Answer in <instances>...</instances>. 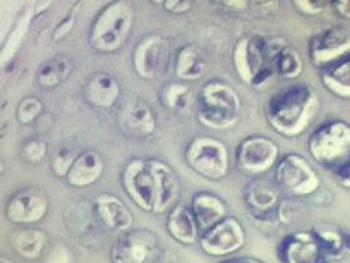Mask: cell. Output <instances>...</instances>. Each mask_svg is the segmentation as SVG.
<instances>
[{
    "label": "cell",
    "mask_w": 350,
    "mask_h": 263,
    "mask_svg": "<svg viewBox=\"0 0 350 263\" xmlns=\"http://www.w3.org/2000/svg\"><path fill=\"white\" fill-rule=\"evenodd\" d=\"M168 234L184 246H193L200 238V228L187 205H175L167 215Z\"/></svg>",
    "instance_id": "cell-21"
},
{
    "label": "cell",
    "mask_w": 350,
    "mask_h": 263,
    "mask_svg": "<svg viewBox=\"0 0 350 263\" xmlns=\"http://www.w3.org/2000/svg\"><path fill=\"white\" fill-rule=\"evenodd\" d=\"M167 53L168 44L163 37L150 34L142 38L133 53V68L139 78L145 81L155 79L165 68Z\"/></svg>",
    "instance_id": "cell-15"
},
{
    "label": "cell",
    "mask_w": 350,
    "mask_h": 263,
    "mask_svg": "<svg viewBox=\"0 0 350 263\" xmlns=\"http://www.w3.org/2000/svg\"><path fill=\"white\" fill-rule=\"evenodd\" d=\"M311 231L319 240L327 260H340L350 253V233L342 227H314Z\"/></svg>",
    "instance_id": "cell-24"
},
{
    "label": "cell",
    "mask_w": 350,
    "mask_h": 263,
    "mask_svg": "<svg viewBox=\"0 0 350 263\" xmlns=\"http://www.w3.org/2000/svg\"><path fill=\"white\" fill-rule=\"evenodd\" d=\"M332 174L334 175L337 184L340 186L342 189L350 192V160L342 164L340 167H337Z\"/></svg>",
    "instance_id": "cell-37"
},
{
    "label": "cell",
    "mask_w": 350,
    "mask_h": 263,
    "mask_svg": "<svg viewBox=\"0 0 350 263\" xmlns=\"http://www.w3.org/2000/svg\"><path fill=\"white\" fill-rule=\"evenodd\" d=\"M279 36H250L237 41L232 50V63L239 79L253 90H265L275 79V59L288 46Z\"/></svg>",
    "instance_id": "cell-2"
},
{
    "label": "cell",
    "mask_w": 350,
    "mask_h": 263,
    "mask_svg": "<svg viewBox=\"0 0 350 263\" xmlns=\"http://www.w3.org/2000/svg\"><path fill=\"white\" fill-rule=\"evenodd\" d=\"M185 162L202 177L219 181L229 171V151L222 140L212 136H199L189 142L185 147Z\"/></svg>",
    "instance_id": "cell-6"
},
{
    "label": "cell",
    "mask_w": 350,
    "mask_h": 263,
    "mask_svg": "<svg viewBox=\"0 0 350 263\" xmlns=\"http://www.w3.org/2000/svg\"><path fill=\"white\" fill-rule=\"evenodd\" d=\"M320 112V97L308 84L284 86L270 97L266 104V120L270 127L284 138L305 134Z\"/></svg>",
    "instance_id": "cell-1"
},
{
    "label": "cell",
    "mask_w": 350,
    "mask_h": 263,
    "mask_svg": "<svg viewBox=\"0 0 350 263\" xmlns=\"http://www.w3.org/2000/svg\"><path fill=\"white\" fill-rule=\"evenodd\" d=\"M122 184L127 196L140 210L152 212L155 206V186H153L149 162L142 158L130 160L122 173Z\"/></svg>",
    "instance_id": "cell-14"
},
{
    "label": "cell",
    "mask_w": 350,
    "mask_h": 263,
    "mask_svg": "<svg viewBox=\"0 0 350 263\" xmlns=\"http://www.w3.org/2000/svg\"><path fill=\"white\" fill-rule=\"evenodd\" d=\"M79 153L70 147L60 148L51 160V170L57 177H66Z\"/></svg>",
    "instance_id": "cell-32"
},
{
    "label": "cell",
    "mask_w": 350,
    "mask_h": 263,
    "mask_svg": "<svg viewBox=\"0 0 350 263\" xmlns=\"http://www.w3.org/2000/svg\"><path fill=\"white\" fill-rule=\"evenodd\" d=\"M120 94H122V88L109 73L92 75L83 85L86 103L96 108H111L118 101Z\"/></svg>",
    "instance_id": "cell-22"
},
{
    "label": "cell",
    "mask_w": 350,
    "mask_h": 263,
    "mask_svg": "<svg viewBox=\"0 0 350 263\" xmlns=\"http://www.w3.org/2000/svg\"><path fill=\"white\" fill-rule=\"evenodd\" d=\"M310 155L332 173L350 160V125L345 120H328L308 139Z\"/></svg>",
    "instance_id": "cell-5"
},
{
    "label": "cell",
    "mask_w": 350,
    "mask_h": 263,
    "mask_svg": "<svg viewBox=\"0 0 350 263\" xmlns=\"http://www.w3.org/2000/svg\"><path fill=\"white\" fill-rule=\"evenodd\" d=\"M273 179L278 188L293 197H306L319 192L321 179L311 162L299 153H286L275 167Z\"/></svg>",
    "instance_id": "cell-7"
},
{
    "label": "cell",
    "mask_w": 350,
    "mask_h": 263,
    "mask_svg": "<svg viewBox=\"0 0 350 263\" xmlns=\"http://www.w3.org/2000/svg\"><path fill=\"white\" fill-rule=\"evenodd\" d=\"M46 263H73V258L68 247L54 245L46 256Z\"/></svg>",
    "instance_id": "cell-36"
},
{
    "label": "cell",
    "mask_w": 350,
    "mask_h": 263,
    "mask_svg": "<svg viewBox=\"0 0 350 263\" xmlns=\"http://www.w3.org/2000/svg\"><path fill=\"white\" fill-rule=\"evenodd\" d=\"M278 256L282 263H328L311 229L288 234L278 246Z\"/></svg>",
    "instance_id": "cell-16"
},
{
    "label": "cell",
    "mask_w": 350,
    "mask_h": 263,
    "mask_svg": "<svg viewBox=\"0 0 350 263\" xmlns=\"http://www.w3.org/2000/svg\"><path fill=\"white\" fill-rule=\"evenodd\" d=\"M243 199L245 210L256 223L271 225L283 221V201L276 184L262 179L251 181L244 188Z\"/></svg>",
    "instance_id": "cell-9"
},
{
    "label": "cell",
    "mask_w": 350,
    "mask_h": 263,
    "mask_svg": "<svg viewBox=\"0 0 350 263\" xmlns=\"http://www.w3.org/2000/svg\"><path fill=\"white\" fill-rule=\"evenodd\" d=\"M94 216L108 231L124 233L133 225V214L120 197L104 193L94 201Z\"/></svg>",
    "instance_id": "cell-19"
},
{
    "label": "cell",
    "mask_w": 350,
    "mask_h": 263,
    "mask_svg": "<svg viewBox=\"0 0 350 263\" xmlns=\"http://www.w3.org/2000/svg\"><path fill=\"white\" fill-rule=\"evenodd\" d=\"M245 229L238 218L228 215L224 221L200 234L199 246L207 256L225 258L245 246Z\"/></svg>",
    "instance_id": "cell-11"
},
{
    "label": "cell",
    "mask_w": 350,
    "mask_h": 263,
    "mask_svg": "<svg viewBox=\"0 0 350 263\" xmlns=\"http://www.w3.org/2000/svg\"><path fill=\"white\" fill-rule=\"evenodd\" d=\"M104 173V160L94 149L81 152L70 171L66 175V181L73 188H88L100 180Z\"/></svg>",
    "instance_id": "cell-23"
},
{
    "label": "cell",
    "mask_w": 350,
    "mask_h": 263,
    "mask_svg": "<svg viewBox=\"0 0 350 263\" xmlns=\"http://www.w3.org/2000/svg\"><path fill=\"white\" fill-rule=\"evenodd\" d=\"M293 5L302 15L308 16L320 15L327 8H330V2H320V0H295Z\"/></svg>",
    "instance_id": "cell-34"
},
{
    "label": "cell",
    "mask_w": 350,
    "mask_h": 263,
    "mask_svg": "<svg viewBox=\"0 0 350 263\" xmlns=\"http://www.w3.org/2000/svg\"><path fill=\"white\" fill-rule=\"evenodd\" d=\"M308 51L314 68L325 69L350 54V31L343 27L325 28L311 38Z\"/></svg>",
    "instance_id": "cell-13"
},
{
    "label": "cell",
    "mask_w": 350,
    "mask_h": 263,
    "mask_svg": "<svg viewBox=\"0 0 350 263\" xmlns=\"http://www.w3.org/2000/svg\"><path fill=\"white\" fill-rule=\"evenodd\" d=\"M42 113V103L38 97H27L16 110V118L21 125H31Z\"/></svg>",
    "instance_id": "cell-31"
},
{
    "label": "cell",
    "mask_w": 350,
    "mask_h": 263,
    "mask_svg": "<svg viewBox=\"0 0 350 263\" xmlns=\"http://www.w3.org/2000/svg\"><path fill=\"white\" fill-rule=\"evenodd\" d=\"M111 263H157L159 240L146 228H135L118 236L109 251Z\"/></svg>",
    "instance_id": "cell-10"
},
{
    "label": "cell",
    "mask_w": 350,
    "mask_h": 263,
    "mask_svg": "<svg viewBox=\"0 0 350 263\" xmlns=\"http://www.w3.org/2000/svg\"><path fill=\"white\" fill-rule=\"evenodd\" d=\"M155 186V206L153 214H168L177 205L181 195V184L178 175L168 164L159 160H148Z\"/></svg>",
    "instance_id": "cell-17"
},
{
    "label": "cell",
    "mask_w": 350,
    "mask_h": 263,
    "mask_svg": "<svg viewBox=\"0 0 350 263\" xmlns=\"http://www.w3.org/2000/svg\"><path fill=\"white\" fill-rule=\"evenodd\" d=\"M44 246H46V233L38 228H22L12 237L14 250L21 258L27 260H34L40 258Z\"/></svg>",
    "instance_id": "cell-27"
},
{
    "label": "cell",
    "mask_w": 350,
    "mask_h": 263,
    "mask_svg": "<svg viewBox=\"0 0 350 263\" xmlns=\"http://www.w3.org/2000/svg\"><path fill=\"white\" fill-rule=\"evenodd\" d=\"M163 5V9L171 14H184L191 9V2H181V0H167V2H159Z\"/></svg>",
    "instance_id": "cell-38"
},
{
    "label": "cell",
    "mask_w": 350,
    "mask_h": 263,
    "mask_svg": "<svg viewBox=\"0 0 350 263\" xmlns=\"http://www.w3.org/2000/svg\"><path fill=\"white\" fill-rule=\"evenodd\" d=\"M174 69L181 81H199L207 71V63L200 50L190 44L178 50Z\"/></svg>",
    "instance_id": "cell-26"
},
{
    "label": "cell",
    "mask_w": 350,
    "mask_h": 263,
    "mask_svg": "<svg viewBox=\"0 0 350 263\" xmlns=\"http://www.w3.org/2000/svg\"><path fill=\"white\" fill-rule=\"evenodd\" d=\"M73 71V62L68 58H54L46 63H42L37 73V82L44 86L53 90L62 82L69 78V75Z\"/></svg>",
    "instance_id": "cell-28"
},
{
    "label": "cell",
    "mask_w": 350,
    "mask_h": 263,
    "mask_svg": "<svg viewBox=\"0 0 350 263\" xmlns=\"http://www.w3.org/2000/svg\"><path fill=\"white\" fill-rule=\"evenodd\" d=\"M219 263H265V262L256 258H250V256H239V258H229Z\"/></svg>",
    "instance_id": "cell-40"
},
{
    "label": "cell",
    "mask_w": 350,
    "mask_h": 263,
    "mask_svg": "<svg viewBox=\"0 0 350 263\" xmlns=\"http://www.w3.org/2000/svg\"><path fill=\"white\" fill-rule=\"evenodd\" d=\"M49 212V197L40 188H24L9 196L5 205V216L18 225H34L42 221Z\"/></svg>",
    "instance_id": "cell-12"
},
{
    "label": "cell",
    "mask_w": 350,
    "mask_h": 263,
    "mask_svg": "<svg viewBox=\"0 0 350 263\" xmlns=\"http://www.w3.org/2000/svg\"><path fill=\"white\" fill-rule=\"evenodd\" d=\"M47 144L41 139H31L25 142L24 147H22V153H24V158L31 164H38L41 162L47 155Z\"/></svg>",
    "instance_id": "cell-33"
},
{
    "label": "cell",
    "mask_w": 350,
    "mask_h": 263,
    "mask_svg": "<svg viewBox=\"0 0 350 263\" xmlns=\"http://www.w3.org/2000/svg\"><path fill=\"white\" fill-rule=\"evenodd\" d=\"M135 24L133 5L126 0L108 3L94 19L90 44L98 53L111 54L122 49Z\"/></svg>",
    "instance_id": "cell-4"
},
{
    "label": "cell",
    "mask_w": 350,
    "mask_h": 263,
    "mask_svg": "<svg viewBox=\"0 0 350 263\" xmlns=\"http://www.w3.org/2000/svg\"><path fill=\"white\" fill-rule=\"evenodd\" d=\"M75 24H76V9H73L72 12H69L60 21V24L56 27V29H54V32H53V40L60 41V40L68 37L72 32Z\"/></svg>",
    "instance_id": "cell-35"
},
{
    "label": "cell",
    "mask_w": 350,
    "mask_h": 263,
    "mask_svg": "<svg viewBox=\"0 0 350 263\" xmlns=\"http://www.w3.org/2000/svg\"><path fill=\"white\" fill-rule=\"evenodd\" d=\"M120 127L127 136L145 139L157 130V116L153 110L140 98L127 101L118 114Z\"/></svg>",
    "instance_id": "cell-18"
},
{
    "label": "cell",
    "mask_w": 350,
    "mask_h": 263,
    "mask_svg": "<svg viewBox=\"0 0 350 263\" xmlns=\"http://www.w3.org/2000/svg\"><path fill=\"white\" fill-rule=\"evenodd\" d=\"M161 104L172 113L185 112L193 100L191 88L184 82H168L159 92Z\"/></svg>",
    "instance_id": "cell-29"
},
{
    "label": "cell",
    "mask_w": 350,
    "mask_h": 263,
    "mask_svg": "<svg viewBox=\"0 0 350 263\" xmlns=\"http://www.w3.org/2000/svg\"><path fill=\"white\" fill-rule=\"evenodd\" d=\"M239 94L222 81L206 82L197 95L196 117L199 123L212 130H228L238 125L241 118Z\"/></svg>",
    "instance_id": "cell-3"
},
{
    "label": "cell",
    "mask_w": 350,
    "mask_h": 263,
    "mask_svg": "<svg viewBox=\"0 0 350 263\" xmlns=\"http://www.w3.org/2000/svg\"><path fill=\"white\" fill-rule=\"evenodd\" d=\"M191 212L199 224L200 233L207 231L229 215L226 202L212 192H197L191 197Z\"/></svg>",
    "instance_id": "cell-20"
},
{
    "label": "cell",
    "mask_w": 350,
    "mask_h": 263,
    "mask_svg": "<svg viewBox=\"0 0 350 263\" xmlns=\"http://www.w3.org/2000/svg\"><path fill=\"white\" fill-rule=\"evenodd\" d=\"M280 149L273 139L262 135H251L239 142L235 151L237 168L248 175H261L276 167Z\"/></svg>",
    "instance_id": "cell-8"
},
{
    "label": "cell",
    "mask_w": 350,
    "mask_h": 263,
    "mask_svg": "<svg viewBox=\"0 0 350 263\" xmlns=\"http://www.w3.org/2000/svg\"><path fill=\"white\" fill-rule=\"evenodd\" d=\"M320 81L328 92L350 100V54L320 72Z\"/></svg>",
    "instance_id": "cell-25"
},
{
    "label": "cell",
    "mask_w": 350,
    "mask_h": 263,
    "mask_svg": "<svg viewBox=\"0 0 350 263\" xmlns=\"http://www.w3.org/2000/svg\"><path fill=\"white\" fill-rule=\"evenodd\" d=\"M0 263H12V262H10V260L6 259V258H2V259H0Z\"/></svg>",
    "instance_id": "cell-41"
},
{
    "label": "cell",
    "mask_w": 350,
    "mask_h": 263,
    "mask_svg": "<svg viewBox=\"0 0 350 263\" xmlns=\"http://www.w3.org/2000/svg\"><path fill=\"white\" fill-rule=\"evenodd\" d=\"M304 69L305 66L302 56L297 49H293L289 44L278 53V56L275 59V71L280 78L289 81L298 79L304 73Z\"/></svg>",
    "instance_id": "cell-30"
},
{
    "label": "cell",
    "mask_w": 350,
    "mask_h": 263,
    "mask_svg": "<svg viewBox=\"0 0 350 263\" xmlns=\"http://www.w3.org/2000/svg\"><path fill=\"white\" fill-rule=\"evenodd\" d=\"M330 8L340 18L350 21V0H336V2H330Z\"/></svg>",
    "instance_id": "cell-39"
}]
</instances>
